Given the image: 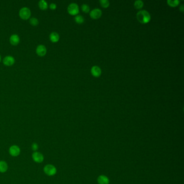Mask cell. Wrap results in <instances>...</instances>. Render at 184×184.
I'll return each instance as SVG.
<instances>
[{
  "label": "cell",
  "mask_w": 184,
  "mask_h": 184,
  "mask_svg": "<svg viewBox=\"0 0 184 184\" xmlns=\"http://www.w3.org/2000/svg\"><path fill=\"white\" fill-rule=\"evenodd\" d=\"M32 149L33 151H34L35 152H36V151H37L38 149H39V145L36 143H34L32 145Z\"/></svg>",
  "instance_id": "obj_22"
},
{
  "label": "cell",
  "mask_w": 184,
  "mask_h": 184,
  "mask_svg": "<svg viewBox=\"0 0 184 184\" xmlns=\"http://www.w3.org/2000/svg\"><path fill=\"white\" fill-rule=\"evenodd\" d=\"M79 7L78 4L72 3L69 5L68 7V12L72 15H76L79 12Z\"/></svg>",
  "instance_id": "obj_4"
},
{
  "label": "cell",
  "mask_w": 184,
  "mask_h": 184,
  "mask_svg": "<svg viewBox=\"0 0 184 184\" xmlns=\"http://www.w3.org/2000/svg\"><path fill=\"white\" fill-rule=\"evenodd\" d=\"M134 7L136 9H141L143 8V7L144 6V3L141 0H137L134 2Z\"/></svg>",
  "instance_id": "obj_16"
},
{
  "label": "cell",
  "mask_w": 184,
  "mask_h": 184,
  "mask_svg": "<svg viewBox=\"0 0 184 184\" xmlns=\"http://www.w3.org/2000/svg\"><path fill=\"white\" fill-rule=\"evenodd\" d=\"M36 52L39 56L41 57H43L47 54V48L44 45L41 44L38 45L37 47L36 48Z\"/></svg>",
  "instance_id": "obj_8"
},
{
  "label": "cell",
  "mask_w": 184,
  "mask_h": 184,
  "mask_svg": "<svg viewBox=\"0 0 184 184\" xmlns=\"http://www.w3.org/2000/svg\"><path fill=\"white\" fill-rule=\"evenodd\" d=\"M19 15L22 19L28 20L31 16V11L27 7L22 8L19 12Z\"/></svg>",
  "instance_id": "obj_3"
},
{
  "label": "cell",
  "mask_w": 184,
  "mask_h": 184,
  "mask_svg": "<svg viewBox=\"0 0 184 184\" xmlns=\"http://www.w3.org/2000/svg\"><path fill=\"white\" fill-rule=\"evenodd\" d=\"M1 55H0V62H1Z\"/></svg>",
  "instance_id": "obj_25"
},
{
  "label": "cell",
  "mask_w": 184,
  "mask_h": 184,
  "mask_svg": "<svg viewBox=\"0 0 184 184\" xmlns=\"http://www.w3.org/2000/svg\"><path fill=\"white\" fill-rule=\"evenodd\" d=\"M3 62L6 66H12L15 63V59L12 56H7L3 59Z\"/></svg>",
  "instance_id": "obj_9"
},
{
  "label": "cell",
  "mask_w": 184,
  "mask_h": 184,
  "mask_svg": "<svg viewBox=\"0 0 184 184\" xmlns=\"http://www.w3.org/2000/svg\"><path fill=\"white\" fill-rule=\"evenodd\" d=\"M49 38L52 42L56 43L57 42L59 39V35L56 32H52L50 34Z\"/></svg>",
  "instance_id": "obj_13"
},
{
  "label": "cell",
  "mask_w": 184,
  "mask_h": 184,
  "mask_svg": "<svg viewBox=\"0 0 184 184\" xmlns=\"http://www.w3.org/2000/svg\"><path fill=\"white\" fill-rule=\"evenodd\" d=\"M29 23L32 26H37L39 24V21L35 17H32L29 20Z\"/></svg>",
  "instance_id": "obj_18"
},
{
  "label": "cell",
  "mask_w": 184,
  "mask_h": 184,
  "mask_svg": "<svg viewBox=\"0 0 184 184\" xmlns=\"http://www.w3.org/2000/svg\"><path fill=\"white\" fill-rule=\"evenodd\" d=\"M8 166L5 161H0V172H6L8 170Z\"/></svg>",
  "instance_id": "obj_14"
},
{
  "label": "cell",
  "mask_w": 184,
  "mask_h": 184,
  "mask_svg": "<svg viewBox=\"0 0 184 184\" xmlns=\"http://www.w3.org/2000/svg\"><path fill=\"white\" fill-rule=\"evenodd\" d=\"M32 158L34 161L37 163H41L44 161V156L42 153L39 152H34L32 154Z\"/></svg>",
  "instance_id": "obj_6"
},
{
  "label": "cell",
  "mask_w": 184,
  "mask_h": 184,
  "mask_svg": "<svg viewBox=\"0 0 184 184\" xmlns=\"http://www.w3.org/2000/svg\"><path fill=\"white\" fill-rule=\"evenodd\" d=\"M44 172L49 176H55L57 173V169L53 165H46L44 167Z\"/></svg>",
  "instance_id": "obj_2"
},
{
  "label": "cell",
  "mask_w": 184,
  "mask_h": 184,
  "mask_svg": "<svg viewBox=\"0 0 184 184\" xmlns=\"http://www.w3.org/2000/svg\"><path fill=\"white\" fill-rule=\"evenodd\" d=\"M102 10L98 8H96L91 10L90 12V17L94 19H97L102 16Z\"/></svg>",
  "instance_id": "obj_7"
},
{
  "label": "cell",
  "mask_w": 184,
  "mask_h": 184,
  "mask_svg": "<svg viewBox=\"0 0 184 184\" xmlns=\"http://www.w3.org/2000/svg\"><path fill=\"white\" fill-rule=\"evenodd\" d=\"M39 6L41 10H45L48 7L47 2L45 0H41L39 2Z\"/></svg>",
  "instance_id": "obj_15"
},
{
  "label": "cell",
  "mask_w": 184,
  "mask_h": 184,
  "mask_svg": "<svg viewBox=\"0 0 184 184\" xmlns=\"http://www.w3.org/2000/svg\"><path fill=\"white\" fill-rule=\"evenodd\" d=\"M97 181L99 184H109L110 182L109 178L104 175H101L98 176Z\"/></svg>",
  "instance_id": "obj_12"
},
{
  "label": "cell",
  "mask_w": 184,
  "mask_h": 184,
  "mask_svg": "<svg viewBox=\"0 0 184 184\" xmlns=\"http://www.w3.org/2000/svg\"><path fill=\"white\" fill-rule=\"evenodd\" d=\"M56 7H57L56 4H55V3H52L49 6V8H50V9H51V10H55Z\"/></svg>",
  "instance_id": "obj_23"
},
{
  "label": "cell",
  "mask_w": 184,
  "mask_h": 184,
  "mask_svg": "<svg viewBox=\"0 0 184 184\" xmlns=\"http://www.w3.org/2000/svg\"><path fill=\"white\" fill-rule=\"evenodd\" d=\"M169 6L171 7H176L180 3V1L179 0H168L167 1Z\"/></svg>",
  "instance_id": "obj_17"
},
{
  "label": "cell",
  "mask_w": 184,
  "mask_h": 184,
  "mask_svg": "<svg viewBox=\"0 0 184 184\" xmlns=\"http://www.w3.org/2000/svg\"><path fill=\"white\" fill-rule=\"evenodd\" d=\"M179 9H180V11L181 12H183L184 11V5L183 4H182V5H181L180 6V8H179Z\"/></svg>",
  "instance_id": "obj_24"
},
{
  "label": "cell",
  "mask_w": 184,
  "mask_h": 184,
  "mask_svg": "<svg viewBox=\"0 0 184 184\" xmlns=\"http://www.w3.org/2000/svg\"><path fill=\"white\" fill-rule=\"evenodd\" d=\"M100 3L103 7L107 8L109 6L110 2L108 0H100Z\"/></svg>",
  "instance_id": "obj_20"
},
{
  "label": "cell",
  "mask_w": 184,
  "mask_h": 184,
  "mask_svg": "<svg viewBox=\"0 0 184 184\" xmlns=\"http://www.w3.org/2000/svg\"><path fill=\"white\" fill-rule=\"evenodd\" d=\"M137 19L141 23H147L151 20V15L147 11L142 10L137 12Z\"/></svg>",
  "instance_id": "obj_1"
},
{
  "label": "cell",
  "mask_w": 184,
  "mask_h": 184,
  "mask_svg": "<svg viewBox=\"0 0 184 184\" xmlns=\"http://www.w3.org/2000/svg\"><path fill=\"white\" fill-rule=\"evenodd\" d=\"M74 20L77 23L79 24L83 23L84 21V17L81 15H77L74 17Z\"/></svg>",
  "instance_id": "obj_19"
},
{
  "label": "cell",
  "mask_w": 184,
  "mask_h": 184,
  "mask_svg": "<svg viewBox=\"0 0 184 184\" xmlns=\"http://www.w3.org/2000/svg\"><path fill=\"white\" fill-rule=\"evenodd\" d=\"M82 9L83 11L85 12H89L90 10V7L88 5L86 4H83L82 6Z\"/></svg>",
  "instance_id": "obj_21"
},
{
  "label": "cell",
  "mask_w": 184,
  "mask_h": 184,
  "mask_svg": "<svg viewBox=\"0 0 184 184\" xmlns=\"http://www.w3.org/2000/svg\"><path fill=\"white\" fill-rule=\"evenodd\" d=\"M91 72L92 74L96 77L100 76L102 74L101 69L99 67L96 66V65L92 67V68L91 69Z\"/></svg>",
  "instance_id": "obj_10"
},
{
  "label": "cell",
  "mask_w": 184,
  "mask_h": 184,
  "mask_svg": "<svg viewBox=\"0 0 184 184\" xmlns=\"http://www.w3.org/2000/svg\"><path fill=\"white\" fill-rule=\"evenodd\" d=\"M10 42L13 45H16L20 43V39L19 36L16 34L12 35L10 37Z\"/></svg>",
  "instance_id": "obj_11"
},
{
  "label": "cell",
  "mask_w": 184,
  "mask_h": 184,
  "mask_svg": "<svg viewBox=\"0 0 184 184\" xmlns=\"http://www.w3.org/2000/svg\"><path fill=\"white\" fill-rule=\"evenodd\" d=\"M9 154L12 157H17L20 155L21 152L20 148L17 145H12L9 150Z\"/></svg>",
  "instance_id": "obj_5"
}]
</instances>
